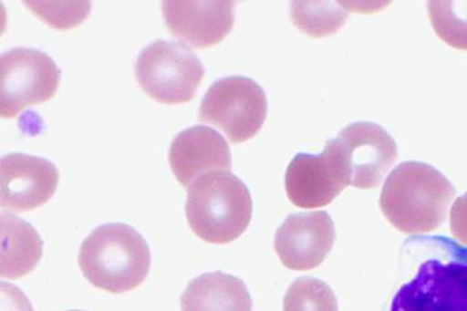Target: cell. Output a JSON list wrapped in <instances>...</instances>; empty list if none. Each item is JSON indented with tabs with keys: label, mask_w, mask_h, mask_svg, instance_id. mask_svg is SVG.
I'll return each instance as SVG.
<instances>
[{
	"label": "cell",
	"mask_w": 467,
	"mask_h": 311,
	"mask_svg": "<svg viewBox=\"0 0 467 311\" xmlns=\"http://www.w3.org/2000/svg\"><path fill=\"white\" fill-rule=\"evenodd\" d=\"M456 191L440 171L422 162H404L385 181L381 211L398 231L424 234L444 223Z\"/></svg>",
	"instance_id": "1"
},
{
	"label": "cell",
	"mask_w": 467,
	"mask_h": 311,
	"mask_svg": "<svg viewBox=\"0 0 467 311\" xmlns=\"http://www.w3.org/2000/svg\"><path fill=\"white\" fill-rule=\"evenodd\" d=\"M79 266L95 288L120 294L139 288L151 268L148 242L124 223L95 228L85 238L79 252Z\"/></svg>",
	"instance_id": "2"
},
{
	"label": "cell",
	"mask_w": 467,
	"mask_h": 311,
	"mask_svg": "<svg viewBox=\"0 0 467 311\" xmlns=\"http://www.w3.org/2000/svg\"><path fill=\"white\" fill-rule=\"evenodd\" d=\"M252 212L250 190L230 171L203 174L187 192L190 228L213 244H227L240 238L251 223Z\"/></svg>",
	"instance_id": "3"
},
{
	"label": "cell",
	"mask_w": 467,
	"mask_h": 311,
	"mask_svg": "<svg viewBox=\"0 0 467 311\" xmlns=\"http://www.w3.org/2000/svg\"><path fill=\"white\" fill-rule=\"evenodd\" d=\"M135 75L140 87L152 100L179 105L196 97L204 69L189 47L158 39L140 53Z\"/></svg>",
	"instance_id": "4"
},
{
	"label": "cell",
	"mask_w": 467,
	"mask_h": 311,
	"mask_svg": "<svg viewBox=\"0 0 467 311\" xmlns=\"http://www.w3.org/2000/svg\"><path fill=\"white\" fill-rule=\"evenodd\" d=\"M267 112L264 88L250 78L231 77L221 78L207 90L200 119L223 130L232 143H242L257 135Z\"/></svg>",
	"instance_id": "5"
},
{
	"label": "cell",
	"mask_w": 467,
	"mask_h": 311,
	"mask_svg": "<svg viewBox=\"0 0 467 311\" xmlns=\"http://www.w3.org/2000/svg\"><path fill=\"white\" fill-rule=\"evenodd\" d=\"M60 69L43 51L16 47L0 57V115L13 119L56 97Z\"/></svg>",
	"instance_id": "6"
},
{
	"label": "cell",
	"mask_w": 467,
	"mask_h": 311,
	"mask_svg": "<svg viewBox=\"0 0 467 311\" xmlns=\"http://www.w3.org/2000/svg\"><path fill=\"white\" fill-rule=\"evenodd\" d=\"M285 192L295 206H328L352 186L349 167L337 139L329 140L318 156L298 153L285 172Z\"/></svg>",
	"instance_id": "7"
},
{
	"label": "cell",
	"mask_w": 467,
	"mask_h": 311,
	"mask_svg": "<svg viewBox=\"0 0 467 311\" xmlns=\"http://www.w3.org/2000/svg\"><path fill=\"white\" fill-rule=\"evenodd\" d=\"M390 311H467V262L422 263L415 278L399 289Z\"/></svg>",
	"instance_id": "8"
},
{
	"label": "cell",
	"mask_w": 467,
	"mask_h": 311,
	"mask_svg": "<svg viewBox=\"0 0 467 311\" xmlns=\"http://www.w3.org/2000/svg\"><path fill=\"white\" fill-rule=\"evenodd\" d=\"M59 171L50 161L10 153L0 163V206L29 212L44 206L57 192Z\"/></svg>",
	"instance_id": "9"
},
{
	"label": "cell",
	"mask_w": 467,
	"mask_h": 311,
	"mask_svg": "<svg viewBox=\"0 0 467 311\" xmlns=\"http://www.w3.org/2000/svg\"><path fill=\"white\" fill-rule=\"evenodd\" d=\"M349 167L352 186L377 188L398 159L394 139L374 122H356L337 136Z\"/></svg>",
	"instance_id": "10"
},
{
	"label": "cell",
	"mask_w": 467,
	"mask_h": 311,
	"mask_svg": "<svg viewBox=\"0 0 467 311\" xmlns=\"http://www.w3.org/2000/svg\"><path fill=\"white\" fill-rule=\"evenodd\" d=\"M336 227L327 212L289 215L275 232V249L282 264L292 270L319 266L332 251Z\"/></svg>",
	"instance_id": "11"
},
{
	"label": "cell",
	"mask_w": 467,
	"mask_h": 311,
	"mask_svg": "<svg viewBox=\"0 0 467 311\" xmlns=\"http://www.w3.org/2000/svg\"><path fill=\"white\" fill-rule=\"evenodd\" d=\"M234 2H163L167 29L187 47L217 46L234 24Z\"/></svg>",
	"instance_id": "12"
},
{
	"label": "cell",
	"mask_w": 467,
	"mask_h": 311,
	"mask_svg": "<svg viewBox=\"0 0 467 311\" xmlns=\"http://www.w3.org/2000/svg\"><path fill=\"white\" fill-rule=\"evenodd\" d=\"M169 162L177 181L187 190L203 174L232 170L226 140L206 126H193L181 131L170 147Z\"/></svg>",
	"instance_id": "13"
},
{
	"label": "cell",
	"mask_w": 467,
	"mask_h": 311,
	"mask_svg": "<svg viewBox=\"0 0 467 311\" xmlns=\"http://www.w3.org/2000/svg\"><path fill=\"white\" fill-rule=\"evenodd\" d=\"M252 306L245 284L223 272L197 276L181 297V311H252Z\"/></svg>",
	"instance_id": "14"
},
{
	"label": "cell",
	"mask_w": 467,
	"mask_h": 311,
	"mask_svg": "<svg viewBox=\"0 0 467 311\" xmlns=\"http://www.w3.org/2000/svg\"><path fill=\"white\" fill-rule=\"evenodd\" d=\"M2 264L0 275L16 280L36 268L43 256L44 243L36 229L10 212H2Z\"/></svg>",
	"instance_id": "15"
},
{
	"label": "cell",
	"mask_w": 467,
	"mask_h": 311,
	"mask_svg": "<svg viewBox=\"0 0 467 311\" xmlns=\"http://www.w3.org/2000/svg\"><path fill=\"white\" fill-rule=\"evenodd\" d=\"M333 2H295L292 19L296 28L313 37L333 36L346 24L348 10Z\"/></svg>",
	"instance_id": "16"
},
{
	"label": "cell",
	"mask_w": 467,
	"mask_h": 311,
	"mask_svg": "<svg viewBox=\"0 0 467 311\" xmlns=\"http://www.w3.org/2000/svg\"><path fill=\"white\" fill-rule=\"evenodd\" d=\"M429 16L440 39L467 50V2H429Z\"/></svg>",
	"instance_id": "17"
},
{
	"label": "cell",
	"mask_w": 467,
	"mask_h": 311,
	"mask_svg": "<svg viewBox=\"0 0 467 311\" xmlns=\"http://www.w3.org/2000/svg\"><path fill=\"white\" fill-rule=\"evenodd\" d=\"M283 311H338V303L328 284L316 278H301L289 286Z\"/></svg>",
	"instance_id": "18"
},
{
	"label": "cell",
	"mask_w": 467,
	"mask_h": 311,
	"mask_svg": "<svg viewBox=\"0 0 467 311\" xmlns=\"http://www.w3.org/2000/svg\"><path fill=\"white\" fill-rule=\"evenodd\" d=\"M51 28L67 30L80 26L90 13V2H24Z\"/></svg>",
	"instance_id": "19"
},
{
	"label": "cell",
	"mask_w": 467,
	"mask_h": 311,
	"mask_svg": "<svg viewBox=\"0 0 467 311\" xmlns=\"http://www.w3.org/2000/svg\"><path fill=\"white\" fill-rule=\"evenodd\" d=\"M70 311H80V310H70Z\"/></svg>",
	"instance_id": "20"
}]
</instances>
